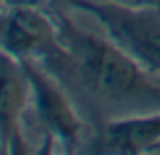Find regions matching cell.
I'll return each instance as SVG.
<instances>
[{
  "label": "cell",
  "instance_id": "cell-5",
  "mask_svg": "<svg viewBox=\"0 0 160 155\" xmlns=\"http://www.w3.org/2000/svg\"><path fill=\"white\" fill-rule=\"evenodd\" d=\"M32 101L24 62L0 45V144L4 153L24 152L21 121Z\"/></svg>",
  "mask_w": 160,
  "mask_h": 155
},
{
  "label": "cell",
  "instance_id": "cell-7",
  "mask_svg": "<svg viewBox=\"0 0 160 155\" xmlns=\"http://www.w3.org/2000/svg\"><path fill=\"white\" fill-rule=\"evenodd\" d=\"M0 4L6 9H13V8H45L50 6L48 0H0Z\"/></svg>",
  "mask_w": 160,
  "mask_h": 155
},
{
  "label": "cell",
  "instance_id": "cell-3",
  "mask_svg": "<svg viewBox=\"0 0 160 155\" xmlns=\"http://www.w3.org/2000/svg\"><path fill=\"white\" fill-rule=\"evenodd\" d=\"M0 45L21 60L69 58L58 24L41 8H13L0 15Z\"/></svg>",
  "mask_w": 160,
  "mask_h": 155
},
{
  "label": "cell",
  "instance_id": "cell-6",
  "mask_svg": "<svg viewBox=\"0 0 160 155\" xmlns=\"http://www.w3.org/2000/svg\"><path fill=\"white\" fill-rule=\"evenodd\" d=\"M99 152L140 155L160 150V112H140L112 118L99 138Z\"/></svg>",
  "mask_w": 160,
  "mask_h": 155
},
{
  "label": "cell",
  "instance_id": "cell-4",
  "mask_svg": "<svg viewBox=\"0 0 160 155\" xmlns=\"http://www.w3.org/2000/svg\"><path fill=\"white\" fill-rule=\"evenodd\" d=\"M32 86V103L36 107L38 120L56 142L73 150L82 136V120L69 101L62 86L43 71L39 62L22 60Z\"/></svg>",
  "mask_w": 160,
  "mask_h": 155
},
{
  "label": "cell",
  "instance_id": "cell-10",
  "mask_svg": "<svg viewBox=\"0 0 160 155\" xmlns=\"http://www.w3.org/2000/svg\"><path fill=\"white\" fill-rule=\"evenodd\" d=\"M0 153H4V150H2V144H0Z\"/></svg>",
  "mask_w": 160,
  "mask_h": 155
},
{
  "label": "cell",
  "instance_id": "cell-2",
  "mask_svg": "<svg viewBox=\"0 0 160 155\" xmlns=\"http://www.w3.org/2000/svg\"><path fill=\"white\" fill-rule=\"evenodd\" d=\"M71 8L91 15L116 45L160 75V6H123L116 2L75 0Z\"/></svg>",
  "mask_w": 160,
  "mask_h": 155
},
{
  "label": "cell",
  "instance_id": "cell-9",
  "mask_svg": "<svg viewBox=\"0 0 160 155\" xmlns=\"http://www.w3.org/2000/svg\"><path fill=\"white\" fill-rule=\"evenodd\" d=\"M48 2H50V6H52V8H62V6L71 8V4H73L75 0H48Z\"/></svg>",
  "mask_w": 160,
  "mask_h": 155
},
{
  "label": "cell",
  "instance_id": "cell-8",
  "mask_svg": "<svg viewBox=\"0 0 160 155\" xmlns=\"http://www.w3.org/2000/svg\"><path fill=\"white\" fill-rule=\"evenodd\" d=\"M123 6H160V0H108Z\"/></svg>",
  "mask_w": 160,
  "mask_h": 155
},
{
  "label": "cell",
  "instance_id": "cell-1",
  "mask_svg": "<svg viewBox=\"0 0 160 155\" xmlns=\"http://www.w3.org/2000/svg\"><path fill=\"white\" fill-rule=\"evenodd\" d=\"M58 32L69 62L91 94L112 105H127L130 114L160 112V86L119 45L82 32L69 21H60Z\"/></svg>",
  "mask_w": 160,
  "mask_h": 155
}]
</instances>
